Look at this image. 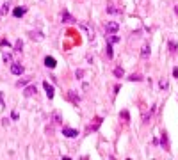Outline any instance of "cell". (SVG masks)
Segmentation results:
<instances>
[{
    "label": "cell",
    "instance_id": "31",
    "mask_svg": "<svg viewBox=\"0 0 178 160\" xmlns=\"http://www.w3.org/2000/svg\"><path fill=\"white\" fill-rule=\"evenodd\" d=\"M174 13H176V14H178V6H174Z\"/></svg>",
    "mask_w": 178,
    "mask_h": 160
},
{
    "label": "cell",
    "instance_id": "18",
    "mask_svg": "<svg viewBox=\"0 0 178 160\" xmlns=\"http://www.w3.org/2000/svg\"><path fill=\"white\" fill-rule=\"evenodd\" d=\"M125 75V71H123V68H116V70H114V77L116 78H121Z\"/></svg>",
    "mask_w": 178,
    "mask_h": 160
},
{
    "label": "cell",
    "instance_id": "23",
    "mask_svg": "<svg viewBox=\"0 0 178 160\" xmlns=\"http://www.w3.org/2000/svg\"><path fill=\"white\" fill-rule=\"evenodd\" d=\"M105 52H107V57H112V47H110V43L107 44V50Z\"/></svg>",
    "mask_w": 178,
    "mask_h": 160
},
{
    "label": "cell",
    "instance_id": "28",
    "mask_svg": "<svg viewBox=\"0 0 178 160\" xmlns=\"http://www.w3.org/2000/svg\"><path fill=\"white\" fill-rule=\"evenodd\" d=\"M11 118H13V119H18V112H16V110H14V112L11 114Z\"/></svg>",
    "mask_w": 178,
    "mask_h": 160
},
{
    "label": "cell",
    "instance_id": "17",
    "mask_svg": "<svg viewBox=\"0 0 178 160\" xmlns=\"http://www.w3.org/2000/svg\"><path fill=\"white\" fill-rule=\"evenodd\" d=\"M119 118H121L125 123H128V119H130V118H128V110H121V112H119Z\"/></svg>",
    "mask_w": 178,
    "mask_h": 160
},
{
    "label": "cell",
    "instance_id": "29",
    "mask_svg": "<svg viewBox=\"0 0 178 160\" xmlns=\"http://www.w3.org/2000/svg\"><path fill=\"white\" fill-rule=\"evenodd\" d=\"M173 77H176V78H178V68H174V70H173Z\"/></svg>",
    "mask_w": 178,
    "mask_h": 160
},
{
    "label": "cell",
    "instance_id": "16",
    "mask_svg": "<svg viewBox=\"0 0 178 160\" xmlns=\"http://www.w3.org/2000/svg\"><path fill=\"white\" fill-rule=\"evenodd\" d=\"M167 85H169L167 78H160V80H159V87H160V89H167Z\"/></svg>",
    "mask_w": 178,
    "mask_h": 160
},
{
    "label": "cell",
    "instance_id": "3",
    "mask_svg": "<svg viewBox=\"0 0 178 160\" xmlns=\"http://www.w3.org/2000/svg\"><path fill=\"white\" fill-rule=\"evenodd\" d=\"M62 135H64V137H70V139H75V137H78V130L64 126V128H62Z\"/></svg>",
    "mask_w": 178,
    "mask_h": 160
},
{
    "label": "cell",
    "instance_id": "12",
    "mask_svg": "<svg viewBox=\"0 0 178 160\" xmlns=\"http://www.w3.org/2000/svg\"><path fill=\"white\" fill-rule=\"evenodd\" d=\"M141 57H150V44H143V50H141Z\"/></svg>",
    "mask_w": 178,
    "mask_h": 160
},
{
    "label": "cell",
    "instance_id": "2",
    "mask_svg": "<svg viewBox=\"0 0 178 160\" xmlns=\"http://www.w3.org/2000/svg\"><path fill=\"white\" fill-rule=\"evenodd\" d=\"M11 73L13 75H21V73H23V66H21L18 61H13L11 62Z\"/></svg>",
    "mask_w": 178,
    "mask_h": 160
},
{
    "label": "cell",
    "instance_id": "24",
    "mask_svg": "<svg viewBox=\"0 0 178 160\" xmlns=\"http://www.w3.org/2000/svg\"><path fill=\"white\" fill-rule=\"evenodd\" d=\"M54 123H61V114H59V112L54 114Z\"/></svg>",
    "mask_w": 178,
    "mask_h": 160
},
{
    "label": "cell",
    "instance_id": "6",
    "mask_svg": "<svg viewBox=\"0 0 178 160\" xmlns=\"http://www.w3.org/2000/svg\"><path fill=\"white\" fill-rule=\"evenodd\" d=\"M43 87H44V91H47V96L52 100V98H54V93H55V91H54V85H50L48 82H43Z\"/></svg>",
    "mask_w": 178,
    "mask_h": 160
},
{
    "label": "cell",
    "instance_id": "5",
    "mask_svg": "<svg viewBox=\"0 0 178 160\" xmlns=\"http://www.w3.org/2000/svg\"><path fill=\"white\" fill-rule=\"evenodd\" d=\"M62 23H77V20H75L68 11H64V13H62Z\"/></svg>",
    "mask_w": 178,
    "mask_h": 160
},
{
    "label": "cell",
    "instance_id": "19",
    "mask_svg": "<svg viewBox=\"0 0 178 160\" xmlns=\"http://www.w3.org/2000/svg\"><path fill=\"white\" fill-rule=\"evenodd\" d=\"M21 48H23V43H21V39H18L16 44H14V50L16 52H21Z\"/></svg>",
    "mask_w": 178,
    "mask_h": 160
},
{
    "label": "cell",
    "instance_id": "26",
    "mask_svg": "<svg viewBox=\"0 0 178 160\" xmlns=\"http://www.w3.org/2000/svg\"><path fill=\"white\" fill-rule=\"evenodd\" d=\"M9 13V4H6L4 7H2V14H7Z\"/></svg>",
    "mask_w": 178,
    "mask_h": 160
},
{
    "label": "cell",
    "instance_id": "14",
    "mask_svg": "<svg viewBox=\"0 0 178 160\" xmlns=\"http://www.w3.org/2000/svg\"><path fill=\"white\" fill-rule=\"evenodd\" d=\"M107 43H110V44H114V43H119V37H118V36H114V34H109V37H107Z\"/></svg>",
    "mask_w": 178,
    "mask_h": 160
},
{
    "label": "cell",
    "instance_id": "8",
    "mask_svg": "<svg viewBox=\"0 0 178 160\" xmlns=\"http://www.w3.org/2000/svg\"><path fill=\"white\" fill-rule=\"evenodd\" d=\"M66 96H68V100H70L71 103H75V105H77V103L80 101V98H78V94L75 93V91H70V93H68V94H66Z\"/></svg>",
    "mask_w": 178,
    "mask_h": 160
},
{
    "label": "cell",
    "instance_id": "1",
    "mask_svg": "<svg viewBox=\"0 0 178 160\" xmlns=\"http://www.w3.org/2000/svg\"><path fill=\"white\" fill-rule=\"evenodd\" d=\"M119 30V25L116 23V21H107L105 23V32L107 34H116Z\"/></svg>",
    "mask_w": 178,
    "mask_h": 160
},
{
    "label": "cell",
    "instance_id": "13",
    "mask_svg": "<svg viewBox=\"0 0 178 160\" xmlns=\"http://www.w3.org/2000/svg\"><path fill=\"white\" fill-rule=\"evenodd\" d=\"M162 148H166V149H169V141H167V133L166 132H162Z\"/></svg>",
    "mask_w": 178,
    "mask_h": 160
},
{
    "label": "cell",
    "instance_id": "21",
    "mask_svg": "<svg viewBox=\"0 0 178 160\" xmlns=\"http://www.w3.org/2000/svg\"><path fill=\"white\" fill-rule=\"evenodd\" d=\"M11 61H13L11 54H9V52H4V62H11Z\"/></svg>",
    "mask_w": 178,
    "mask_h": 160
},
{
    "label": "cell",
    "instance_id": "27",
    "mask_svg": "<svg viewBox=\"0 0 178 160\" xmlns=\"http://www.w3.org/2000/svg\"><path fill=\"white\" fill-rule=\"evenodd\" d=\"M0 44H2L4 48H6V47H9V43H7V39H2V43H0Z\"/></svg>",
    "mask_w": 178,
    "mask_h": 160
},
{
    "label": "cell",
    "instance_id": "15",
    "mask_svg": "<svg viewBox=\"0 0 178 160\" xmlns=\"http://www.w3.org/2000/svg\"><path fill=\"white\" fill-rule=\"evenodd\" d=\"M128 80H132V82H139V80H143V75L134 73V75H130V77H128Z\"/></svg>",
    "mask_w": 178,
    "mask_h": 160
},
{
    "label": "cell",
    "instance_id": "22",
    "mask_svg": "<svg viewBox=\"0 0 178 160\" xmlns=\"http://www.w3.org/2000/svg\"><path fill=\"white\" fill-rule=\"evenodd\" d=\"M27 82H29V80H18V82H16V87H25Z\"/></svg>",
    "mask_w": 178,
    "mask_h": 160
},
{
    "label": "cell",
    "instance_id": "11",
    "mask_svg": "<svg viewBox=\"0 0 178 160\" xmlns=\"http://www.w3.org/2000/svg\"><path fill=\"white\" fill-rule=\"evenodd\" d=\"M44 66H47V68H55V59L54 57H44Z\"/></svg>",
    "mask_w": 178,
    "mask_h": 160
},
{
    "label": "cell",
    "instance_id": "30",
    "mask_svg": "<svg viewBox=\"0 0 178 160\" xmlns=\"http://www.w3.org/2000/svg\"><path fill=\"white\" fill-rule=\"evenodd\" d=\"M0 107H4V96H2V93H0Z\"/></svg>",
    "mask_w": 178,
    "mask_h": 160
},
{
    "label": "cell",
    "instance_id": "9",
    "mask_svg": "<svg viewBox=\"0 0 178 160\" xmlns=\"http://www.w3.org/2000/svg\"><path fill=\"white\" fill-rule=\"evenodd\" d=\"M36 91H37V89H36L34 85H27V89L23 91V94L29 98V96H34V94H36Z\"/></svg>",
    "mask_w": 178,
    "mask_h": 160
},
{
    "label": "cell",
    "instance_id": "7",
    "mask_svg": "<svg viewBox=\"0 0 178 160\" xmlns=\"http://www.w3.org/2000/svg\"><path fill=\"white\" fill-rule=\"evenodd\" d=\"M107 13L109 14H121V7H118L116 4H110V6H107Z\"/></svg>",
    "mask_w": 178,
    "mask_h": 160
},
{
    "label": "cell",
    "instance_id": "4",
    "mask_svg": "<svg viewBox=\"0 0 178 160\" xmlns=\"http://www.w3.org/2000/svg\"><path fill=\"white\" fill-rule=\"evenodd\" d=\"M102 121H103V119H102V118L98 116V118L95 119V123H91V125H89V126H87V132H96V130L100 128V125H102Z\"/></svg>",
    "mask_w": 178,
    "mask_h": 160
},
{
    "label": "cell",
    "instance_id": "25",
    "mask_svg": "<svg viewBox=\"0 0 178 160\" xmlns=\"http://www.w3.org/2000/svg\"><path fill=\"white\" fill-rule=\"evenodd\" d=\"M75 77H77V78H82V77H84V70H77V71H75Z\"/></svg>",
    "mask_w": 178,
    "mask_h": 160
},
{
    "label": "cell",
    "instance_id": "20",
    "mask_svg": "<svg viewBox=\"0 0 178 160\" xmlns=\"http://www.w3.org/2000/svg\"><path fill=\"white\" fill-rule=\"evenodd\" d=\"M169 52H171V54L176 52V43H174V41H169Z\"/></svg>",
    "mask_w": 178,
    "mask_h": 160
},
{
    "label": "cell",
    "instance_id": "10",
    "mask_svg": "<svg viewBox=\"0 0 178 160\" xmlns=\"http://www.w3.org/2000/svg\"><path fill=\"white\" fill-rule=\"evenodd\" d=\"M25 11H27L25 7H16V9L13 11V14H14V18H21V16L25 14Z\"/></svg>",
    "mask_w": 178,
    "mask_h": 160
}]
</instances>
